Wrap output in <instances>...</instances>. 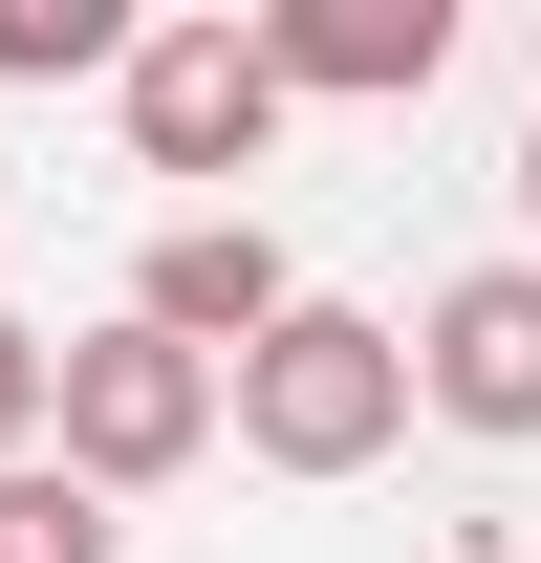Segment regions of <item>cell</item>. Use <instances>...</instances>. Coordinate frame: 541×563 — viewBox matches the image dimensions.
Instances as JSON below:
<instances>
[{
	"mask_svg": "<svg viewBox=\"0 0 541 563\" xmlns=\"http://www.w3.org/2000/svg\"><path fill=\"white\" fill-rule=\"evenodd\" d=\"M217 433H239L261 477H368V455L411 433V347L368 325V303H325V282H303L261 347L217 368Z\"/></svg>",
	"mask_w": 541,
	"mask_h": 563,
	"instance_id": "6da1fadb",
	"label": "cell"
},
{
	"mask_svg": "<svg viewBox=\"0 0 541 563\" xmlns=\"http://www.w3.org/2000/svg\"><path fill=\"white\" fill-rule=\"evenodd\" d=\"M217 455V368L152 347V325H87V347H44V477H87L109 520H131L152 477H196Z\"/></svg>",
	"mask_w": 541,
	"mask_h": 563,
	"instance_id": "7a4b0ae2",
	"label": "cell"
},
{
	"mask_svg": "<svg viewBox=\"0 0 541 563\" xmlns=\"http://www.w3.org/2000/svg\"><path fill=\"white\" fill-rule=\"evenodd\" d=\"M131 152L152 174H261L281 152V66H261V22H131Z\"/></svg>",
	"mask_w": 541,
	"mask_h": 563,
	"instance_id": "3957f363",
	"label": "cell"
},
{
	"mask_svg": "<svg viewBox=\"0 0 541 563\" xmlns=\"http://www.w3.org/2000/svg\"><path fill=\"white\" fill-rule=\"evenodd\" d=\"M390 347H411V412H455V433L520 455V433H541V261L433 282V325H390Z\"/></svg>",
	"mask_w": 541,
	"mask_h": 563,
	"instance_id": "277c9868",
	"label": "cell"
},
{
	"mask_svg": "<svg viewBox=\"0 0 541 563\" xmlns=\"http://www.w3.org/2000/svg\"><path fill=\"white\" fill-rule=\"evenodd\" d=\"M261 66L281 109H411L455 66V0H261Z\"/></svg>",
	"mask_w": 541,
	"mask_h": 563,
	"instance_id": "5b68a950",
	"label": "cell"
},
{
	"mask_svg": "<svg viewBox=\"0 0 541 563\" xmlns=\"http://www.w3.org/2000/svg\"><path fill=\"white\" fill-rule=\"evenodd\" d=\"M281 303H303V261H281L261 217H174V239H152V282H131V325H152V347H196V368H239Z\"/></svg>",
	"mask_w": 541,
	"mask_h": 563,
	"instance_id": "8992f818",
	"label": "cell"
},
{
	"mask_svg": "<svg viewBox=\"0 0 541 563\" xmlns=\"http://www.w3.org/2000/svg\"><path fill=\"white\" fill-rule=\"evenodd\" d=\"M0 563H131V520L87 477H44V455H0Z\"/></svg>",
	"mask_w": 541,
	"mask_h": 563,
	"instance_id": "52a82bcc",
	"label": "cell"
},
{
	"mask_svg": "<svg viewBox=\"0 0 541 563\" xmlns=\"http://www.w3.org/2000/svg\"><path fill=\"white\" fill-rule=\"evenodd\" d=\"M131 66V0H0V87H87Z\"/></svg>",
	"mask_w": 541,
	"mask_h": 563,
	"instance_id": "ba28073f",
	"label": "cell"
},
{
	"mask_svg": "<svg viewBox=\"0 0 541 563\" xmlns=\"http://www.w3.org/2000/svg\"><path fill=\"white\" fill-rule=\"evenodd\" d=\"M44 347H66V325H22V303H0V455H44Z\"/></svg>",
	"mask_w": 541,
	"mask_h": 563,
	"instance_id": "9c48e42d",
	"label": "cell"
},
{
	"mask_svg": "<svg viewBox=\"0 0 541 563\" xmlns=\"http://www.w3.org/2000/svg\"><path fill=\"white\" fill-rule=\"evenodd\" d=\"M520 217H541V152H520Z\"/></svg>",
	"mask_w": 541,
	"mask_h": 563,
	"instance_id": "30bf717a",
	"label": "cell"
}]
</instances>
